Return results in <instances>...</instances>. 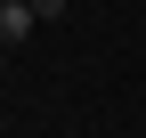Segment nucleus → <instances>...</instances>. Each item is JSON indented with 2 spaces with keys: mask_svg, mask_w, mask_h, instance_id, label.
Wrapping results in <instances>:
<instances>
[{
  "mask_svg": "<svg viewBox=\"0 0 146 138\" xmlns=\"http://www.w3.org/2000/svg\"><path fill=\"white\" fill-rule=\"evenodd\" d=\"M33 25H41V16H33V0H0V49H16Z\"/></svg>",
  "mask_w": 146,
  "mask_h": 138,
  "instance_id": "f257e3e1",
  "label": "nucleus"
},
{
  "mask_svg": "<svg viewBox=\"0 0 146 138\" xmlns=\"http://www.w3.org/2000/svg\"><path fill=\"white\" fill-rule=\"evenodd\" d=\"M65 8H73V0H33V16H41V25H57Z\"/></svg>",
  "mask_w": 146,
  "mask_h": 138,
  "instance_id": "f03ea898",
  "label": "nucleus"
},
{
  "mask_svg": "<svg viewBox=\"0 0 146 138\" xmlns=\"http://www.w3.org/2000/svg\"><path fill=\"white\" fill-rule=\"evenodd\" d=\"M0 73H8V49H0Z\"/></svg>",
  "mask_w": 146,
  "mask_h": 138,
  "instance_id": "7ed1b4c3",
  "label": "nucleus"
}]
</instances>
